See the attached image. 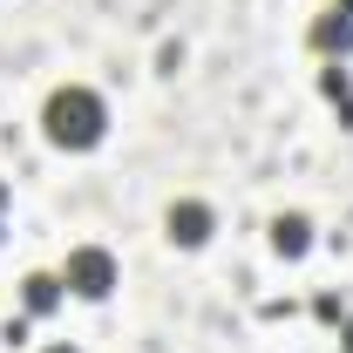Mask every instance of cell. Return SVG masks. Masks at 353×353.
I'll use <instances>...</instances> for the list:
<instances>
[{
  "mask_svg": "<svg viewBox=\"0 0 353 353\" xmlns=\"http://www.w3.org/2000/svg\"><path fill=\"white\" fill-rule=\"evenodd\" d=\"M41 130L54 150H95L102 136H109V102L95 95V88H54L48 95V109H41Z\"/></svg>",
  "mask_w": 353,
  "mask_h": 353,
  "instance_id": "obj_1",
  "label": "cell"
},
{
  "mask_svg": "<svg viewBox=\"0 0 353 353\" xmlns=\"http://www.w3.org/2000/svg\"><path fill=\"white\" fill-rule=\"evenodd\" d=\"M61 285L75 299H109L116 292V259L102 245H82V252H68V265H61Z\"/></svg>",
  "mask_w": 353,
  "mask_h": 353,
  "instance_id": "obj_2",
  "label": "cell"
},
{
  "mask_svg": "<svg viewBox=\"0 0 353 353\" xmlns=\"http://www.w3.org/2000/svg\"><path fill=\"white\" fill-rule=\"evenodd\" d=\"M163 231H170V245L197 252V245L218 231V218H211V204H197V197H176L170 211H163Z\"/></svg>",
  "mask_w": 353,
  "mask_h": 353,
  "instance_id": "obj_3",
  "label": "cell"
},
{
  "mask_svg": "<svg viewBox=\"0 0 353 353\" xmlns=\"http://www.w3.org/2000/svg\"><path fill=\"white\" fill-rule=\"evenodd\" d=\"M306 41L319 48V54H333V61L353 54V14H340V7H333V14H319V21L306 28Z\"/></svg>",
  "mask_w": 353,
  "mask_h": 353,
  "instance_id": "obj_4",
  "label": "cell"
},
{
  "mask_svg": "<svg viewBox=\"0 0 353 353\" xmlns=\"http://www.w3.org/2000/svg\"><path fill=\"white\" fill-rule=\"evenodd\" d=\"M272 252H279V259H306L312 252V218L279 211V218H272Z\"/></svg>",
  "mask_w": 353,
  "mask_h": 353,
  "instance_id": "obj_5",
  "label": "cell"
},
{
  "mask_svg": "<svg viewBox=\"0 0 353 353\" xmlns=\"http://www.w3.org/2000/svg\"><path fill=\"white\" fill-rule=\"evenodd\" d=\"M21 299H28V312H34V319H48V312H54L61 299H68V285H61L54 272H28V285H21Z\"/></svg>",
  "mask_w": 353,
  "mask_h": 353,
  "instance_id": "obj_6",
  "label": "cell"
},
{
  "mask_svg": "<svg viewBox=\"0 0 353 353\" xmlns=\"http://www.w3.org/2000/svg\"><path fill=\"white\" fill-rule=\"evenodd\" d=\"M340 340H347V353H353V319H347V333H340Z\"/></svg>",
  "mask_w": 353,
  "mask_h": 353,
  "instance_id": "obj_7",
  "label": "cell"
},
{
  "mask_svg": "<svg viewBox=\"0 0 353 353\" xmlns=\"http://www.w3.org/2000/svg\"><path fill=\"white\" fill-rule=\"evenodd\" d=\"M48 353H75V347H68V340H61V347H48Z\"/></svg>",
  "mask_w": 353,
  "mask_h": 353,
  "instance_id": "obj_8",
  "label": "cell"
},
{
  "mask_svg": "<svg viewBox=\"0 0 353 353\" xmlns=\"http://www.w3.org/2000/svg\"><path fill=\"white\" fill-rule=\"evenodd\" d=\"M340 14H353V0H340Z\"/></svg>",
  "mask_w": 353,
  "mask_h": 353,
  "instance_id": "obj_9",
  "label": "cell"
},
{
  "mask_svg": "<svg viewBox=\"0 0 353 353\" xmlns=\"http://www.w3.org/2000/svg\"><path fill=\"white\" fill-rule=\"evenodd\" d=\"M0 204H7V183H0Z\"/></svg>",
  "mask_w": 353,
  "mask_h": 353,
  "instance_id": "obj_10",
  "label": "cell"
}]
</instances>
